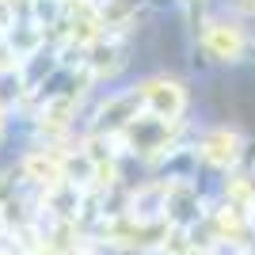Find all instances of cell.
Returning a JSON list of instances; mask_svg holds the SVG:
<instances>
[{
    "label": "cell",
    "mask_w": 255,
    "mask_h": 255,
    "mask_svg": "<svg viewBox=\"0 0 255 255\" xmlns=\"http://www.w3.org/2000/svg\"><path fill=\"white\" fill-rule=\"evenodd\" d=\"M141 107L149 111V115L156 118H179L183 107H187V96H183V84H175V80H168V76H152V80H145L137 92Z\"/></svg>",
    "instance_id": "obj_1"
},
{
    "label": "cell",
    "mask_w": 255,
    "mask_h": 255,
    "mask_svg": "<svg viewBox=\"0 0 255 255\" xmlns=\"http://www.w3.org/2000/svg\"><path fill=\"white\" fill-rule=\"evenodd\" d=\"M202 46L217 61H236V57L244 53V34H240V27H233V23L213 19V23H206V31H202Z\"/></svg>",
    "instance_id": "obj_2"
},
{
    "label": "cell",
    "mask_w": 255,
    "mask_h": 255,
    "mask_svg": "<svg viewBox=\"0 0 255 255\" xmlns=\"http://www.w3.org/2000/svg\"><path fill=\"white\" fill-rule=\"evenodd\" d=\"M202 156L213 168H229V164H236V156H240V137H236L233 129H213L202 141Z\"/></svg>",
    "instance_id": "obj_3"
},
{
    "label": "cell",
    "mask_w": 255,
    "mask_h": 255,
    "mask_svg": "<svg viewBox=\"0 0 255 255\" xmlns=\"http://www.w3.org/2000/svg\"><path fill=\"white\" fill-rule=\"evenodd\" d=\"M23 171L38 183H57L61 179V164H57V156H50V152H31L27 164H23Z\"/></svg>",
    "instance_id": "obj_4"
},
{
    "label": "cell",
    "mask_w": 255,
    "mask_h": 255,
    "mask_svg": "<svg viewBox=\"0 0 255 255\" xmlns=\"http://www.w3.org/2000/svg\"><path fill=\"white\" fill-rule=\"evenodd\" d=\"M69 115H73V99H69V96L50 99L46 111H42V129H65V126H69Z\"/></svg>",
    "instance_id": "obj_5"
},
{
    "label": "cell",
    "mask_w": 255,
    "mask_h": 255,
    "mask_svg": "<svg viewBox=\"0 0 255 255\" xmlns=\"http://www.w3.org/2000/svg\"><path fill=\"white\" fill-rule=\"evenodd\" d=\"M92 53H96V57H92V73H115L118 69V46L115 42H107L103 46V38H99V42H92Z\"/></svg>",
    "instance_id": "obj_6"
},
{
    "label": "cell",
    "mask_w": 255,
    "mask_h": 255,
    "mask_svg": "<svg viewBox=\"0 0 255 255\" xmlns=\"http://www.w3.org/2000/svg\"><path fill=\"white\" fill-rule=\"evenodd\" d=\"M15 61H19L15 42H11L8 34H0V73H11V69H15Z\"/></svg>",
    "instance_id": "obj_7"
},
{
    "label": "cell",
    "mask_w": 255,
    "mask_h": 255,
    "mask_svg": "<svg viewBox=\"0 0 255 255\" xmlns=\"http://www.w3.org/2000/svg\"><path fill=\"white\" fill-rule=\"evenodd\" d=\"M11 96H19V76H15V69H11V73H0V103H8Z\"/></svg>",
    "instance_id": "obj_8"
},
{
    "label": "cell",
    "mask_w": 255,
    "mask_h": 255,
    "mask_svg": "<svg viewBox=\"0 0 255 255\" xmlns=\"http://www.w3.org/2000/svg\"><path fill=\"white\" fill-rule=\"evenodd\" d=\"M11 27H15V19H11V0H0V34H8Z\"/></svg>",
    "instance_id": "obj_9"
},
{
    "label": "cell",
    "mask_w": 255,
    "mask_h": 255,
    "mask_svg": "<svg viewBox=\"0 0 255 255\" xmlns=\"http://www.w3.org/2000/svg\"><path fill=\"white\" fill-rule=\"evenodd\" d=\"M236 8L244 11V15H255V0H236Z\"/></svg>",
    "instance_id": "obj_10"
},
{
    "label": "cell",
    "mask_w": 255,
    "mask_h": 255,
    "mask_svg": "<svg viewBox=\"0 0 255 255\" xmlns=\"http://www.w3.org/2000/svg\"><path fill=\"white\" fill-rule=\"evenodd\" d=\"M0 129H4V111H0Z\"/></svg>",
    "instance_id": "obj_11"
}]
</instances>
